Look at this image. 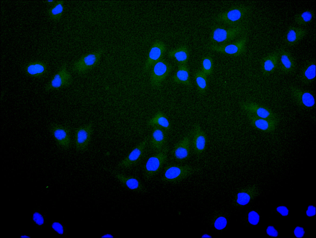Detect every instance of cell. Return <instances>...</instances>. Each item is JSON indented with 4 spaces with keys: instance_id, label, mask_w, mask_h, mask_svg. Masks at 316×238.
Returning <instances> with one entry per match:
<instances>
[{
    "instance_id": "obj_39",
    "label": "cell",
    "mask_w": 316,
    "mask_h": 238,
    "mask_svg": "<svg viewBox=\"0 0 316 238\" xmlns=\"http://www.w3.org/2000/svg\"><path fill=\"white\" fill-rule=\"evenodd\" d=\"M276 210L282 215L284 216L287 215L289 213L288 210L286 207L284 206L278 207L276 208Z\"/></svg>"
},
{
    "instance_id": "obj_40",
    "label": "cell",
    "mask_w": 316,
    "mask_h": 238,
    "mask_svg": "<svg viewBox=\"0 0 316 238\" xmlns=\"http://www.w3.org/2000/svg\"><path fill=\"white\" fill-rule=\"evenodd\" d=\"M315 207L312 205L309 206L306 211V214L307 215L309 216H313L315 215Z\"/></svg>"
},
{
    "instance_id": "obj_1",
    "label": "cell",
    "mask_w": 316,
    "mask_h": 238,
    "mask_svg": "<svg viewBox=\"0 0 316 238\" xmlns=\"http://www.w3.org/2000/svg\"><path fill=\"white\" fill-rule=\"evenodd\" d=\"M243 25L235 27H230L220 24L213 26L209 34V40L213 45L227 44L235 39L243 35L246 31Z\"/></svg>"
},
{
    "instance_id": "obj_12",
    "label": "cell",
    "mask_w": 316,
    "mask_h": 238,
    "mask_svg": "<svg viewBox=\"0 0 316 238\" xmlns=\"http://www.w3.org/2000/svg\"><path fill=\"white\" fill-rule=\"evenodd\" d=\"M93 131V125L90 123L77 128L75 135V145L79 152L85 151L90 143Z\"/></svg>"
},
{
    "instance_id": "obj_28",
    "label": "cell",
    "mask_w": 316,
    "mask_h": 238,
    "mask_svg": "<svg viewBox=\"0 0 316 238\" xmlns=\"http://www.w3.org/2000/svg\"><path fill=\"white\" fill-rule=\"evenodd\" d=\"M314 16V10L311 9H308L295 15L294 16V21L299 26H305L312 22Z\"/></svg>"
},
{
    "instance_id": "obj_25",
    "label": "cell",
    "mask_w": 316,
    "mask_h": 238,
    "mask_svg": "<svg viewBox=\"0 0 316 238\" xmlns=\"http://www.w3.org/2000/svg\"><path fill=\"white\" fill-rule=\"evenodd\" d=\"M188 47L186 45L181 46L169 51L168 57L174 59L178 65H187L189 57V53Z\"/></svg>"
},
{
    "instance_id": "obj_27",
    "label": "cell",
    "mask_w": 316,
    "mask_h": 238,
    "mask_svg": "<svg viewBox=\"0 0 316 238\" xmlns=\"http://www.w3.org/2000/svg\"><path fill=\"white\" fill-rule=\"evenodd\" d=\"M149 126H160L166 131L169 130L170 125L167 117L161 111H158L155 115L147 123Z\"/></svg>"
},
{
    "instance_id": "obj_37",
    "label": "cell",
    "mask_w": 316,
    "mask_h": 238,
    "mask_svg": "<svg viewBox=\"0 0 316 238\" xmlns=\"http://www.w3.org/2000/svg\"><path fill=\"white\" fill-rule=\"evenodd\" d=\"M266 232L267 234L270 236L276 237L278 235L277 231L272 226H269L266 230Z\"/></svg>"
},
{
    "instance_id": "obj_9",
    "label": "cell",
    "mask_w": 316,
    "mask_h": 238,
    "mask_svg": "<svg viewBox=\"0 0 316 238\" xmlns=\"http://www.w3.org/2000/svg\"><path fill=\"white\" fill-rule=\"evenodd\" d=\"M149 140L147 136L134 147L128 155L118 164V167L128 168L136 164L140 160L144 153Z\"/></svg>"
},
{
    "instance_id": "obj_26",
    "label": "cell",
    "mask_w": 316,
    "mask_h": 238,
    "mask_svg": "<svg viewBox=\"0 0 316 238\" xmlns=\"http://www.w3.org/2000/svg\"><path fill=\"white\" fill-rule=\"evenodd\" d=\"M46 65L41 61H34L29 63L26 66L25 72L29 76L39 77L44 75L46 72Z\"/></svg>"
},
{
    "instance_id": "obj_29",
    "label": "cell",
    "mask_w": 316,
    "mask_h": 238,
    "mask_svg": "<svg viewBox=\"0 0 316 238\" xmlns=\"http://www.w3.org/2000/svg\"><path fill=\"white\" fill-rule=\"evenodd\" d=\"M207 75L201 70L197 71L194 74L195 81L198 93L204 95L208 88Z\"/></svg>"
},
{
    "instance_id": "obj_2",
    "label": "cell",
    "mask_w": 316,
    "mask_h": 238,
    "mask_svg": "<svg viewBox=\"0 0 316 238\" xmlns=\"http://www.w3.org/2000/svg\"><path fill=\"white\" fill-rule=\"evenodd\" d=\"M250 7L244 5L232 6L217 15L214 20L219 24L230 27L243 25V23L249 15Z\"/></svg>"
},
{
    "instance_id": "obj_6",
    "label": "cell",
    "mask_w": 316,
    "mask_h": 238,
    "mask_svg": "<svg viewBox=\"0 0 316 238\" xmlns=\"http://www.w3.org/2000/svg\"><path fill=\"white\" fill-rule=\"evenodd\" d=\"M172 69V65L163 59L154 64L150 69L149 79L152 87L159 88Z\"/></svg>"
},
{
    "instance_id": "obj_34",
    "label": "cell",
    "mask_w": 316,
    "mask_h": 238,
    "mask_svg": "<svg viewBox=\"0 0 316 238\" xmlns=\"http://www.w3.org/2000/svg\"><path fill=\"white\" fill-rule=\"evenodd\" d=\"M227 224V221L225 218L220 217L215 220L214 226L215 228L218 230H221L224 228Z\"/></svg>"
},
{
    "instance_id": "obj_41",
    "label": "cell",
    "mask_w": 316,
    "mask_h": 238,
    "mask_svg": "<svg viewBox=\"0 0 316 238\" xmlns=\"http://www.w3.org/2000/svg\"><path fill=\"white\" fill-rule=\"evenodd\" d=\"M101 237L102 238H113L114 236H113L112 235H111V234H105L103 235V236H102Z\"/></svg>"
},
{
    "instance_id": "obj_20",
    "label": "cell",
    "mask_w": 316,
    "mask_h": 238,
    "mask_svg": "<svg viewBox=\"0 0 316 238\" xmlns=\"http://www.w3.org/2000/svg\"><path fill=\"white\" fill-rule=\"evenodd\" d=\"M150 139L151 148L158 152L166 146L167 135L166 131L162 127L157 126L153 127Z\"/></svg>"
},
{
    "instance_id": "obj_22",
    "label": "cell",
    "mask_w": 316,
    "mask_h": 238,
    "mask_svg": "<svg viewBox=\"0 0 316 238\" xmlns=\"http://www.w3.org/2000/svg\"><path fill=\"white\" fill-rule=\"evenodd\" d=\"M115 177L128 189L141 193H146L147 190L141 182L136 177L112 172Z\"/></svg>"
},
{
    "instance_id": "obj_36",
    "label": "cell",
    "mask_w": 316,
    "mask_h": 238,
    "mask_svg": "<svg viewBox=\"0 0 316 238\" xmlns=\"http://www.w3.org/2000/svg\"><path fill=\"white\" fill-rule=\"evenodd\" d=\"M52 228L60 234H62L64 233V229L62 225L60 223L55 222L52 225Z\"/></svg>"
},
{
    "instance_id": "obj_35",
    "label": "cell",
    "mask_w": 316,
    "mask_h": 238,
    "mask_svg": "<svg viewBox=\"0 0 316 238\" xmlns=\"http://www.w3.org/2000/svg\"><path fill=\"white\" fill-rule=\"evenodd\" d=\"M33 219L34 221L38 225H42L44 222V219L42 215L39 213L35 212L33 215Z\"/></svg>"
},
{
    "instance_id": "obj_30",
    "label": "cell",
    "mask_w": 316,
    "mask_h": 238,
    "mask_svg": "<svg viewBox=\"0 0 316 238\" xmlns=\"http://www.w3.org/2000/svg\"><path fill=\"white\" fill-rule=\"evenodd\" d=\"M64 3L63 0L57 1L48 10V14L51 20L56 21L60 19L64 11Z\"/></svg>"
},
{
    "instance_id": "obj_33",
    "label": "cell",
    "mask_w": 316,
    "mask_h": 238,
    "mask_svg": "<svg viewBox=\"0 0 316 238\" xmlns=\"http://www.w3.org/2000/svg\"><path fill=\"white\" fill-rule=\"evenodd\" d=\"M260 216L256 211H252L248 215V220L249 222L253 225H256L258 223Z\"/></svg>"
},
{
    "instance_id": "obj_7",
    "label": "cell",
    "mask_w": 316,
    "mask_h": 238,
    "mask_svg": "<svg viewBox=\"0 0 316 238\" xmlns=\"http://www.w3.org/2000/svg\"><path fill=\"white\" fill-rule=\"evenodd\" d=\"M102 49L86 54L75 61L73 66V70L82 74L92 69L99 63L103 52Z\"/></svg>"
},
{
    "instance_id": "obj_10",
    "label": "cell",
    "mask_w": 316,
    "mask_h": 238,
    "mask_svg": "<svg viewBox=\"0 0 316 238\" xmlns=\"http://www.w3.org/2000/svg\"><path fill=\"white\" fill-rule=\"evenodd\" d=\"M289 90L293 101L299 107L308 109L314 106L315 98L311 92L295 86H291Z\"/></svg>"
},
{
    "instance_id": "obj_15",
    "label": "cell",
    "mask_w": 316,
    "mask_h": 238,
    "mask_svg": "<svg viewBox=\"0 0 316 238\" xmlns=\"http://www.w3.org/2000/svg\"><path fill=\"white\" fill-rule=\"evenodd\" d=\"M167 50L165 44L162 41L157 40L150 47L143 70L145 72L149 71L155 63L162 59Z\"/></svg>"
},
{
    "instance_id": "obj_5",
    "label": "cell",
    "mask_w": 316,
    "mask_h": 238,
    "mask_svg": "<svg viewBox=\"0 0 316 238\" xmlns=\"http://www.w3.org/2000/svg\"><path fill=\"white\" fill-rule=\"evenodd\" d=\"M247 41V36L243 35L233 42L222 45L210 44L207 48L213 51L237 57L245 52Z\"/></svg>"
},
{
    "instance_id": "obj_4",
    "label": "cell",
    "mask_w": 316,
    "mask_h": 238,
    "mask_svg": "<svg viewBox=\"0 0 316 238\" xmlns=\"http://www.w3.org/2000/svg\"><path fill=\"white\" fill-rule=\"evenodd\" d=\"M168 151V148L166 146L148 158L143 171V176L145 180L151 179L160 171L167 161Z\"/></svg>"
},
{
    "instance_id": "obj_23",
    "label": "cell",
    "mask_w": 316,
    "mask_h": 238,
    "mask_svg": "<svg viewBox=\"0 0 316 238\" xmlns=\"http://www.w3.org/2000/svg\"><path fill=\"white\" fill-rule=\"evenodd\" d=\"M315 77V61H309L302 68L299 75V79L302 83L309 85L314 81Z\"/></svg>"
},
{
    "instance_id": "obj_38",
    "label": "cell",
    "mask_w": 316,
    "mask_h": 238,
    "mask_svg": "<svg viewBox=\"0 0 316 238\" xmlns=\"http://www.w3.org/2000/svg\"><path fill=\"white\" fill-rule=\"evenodd\" d=\"M294 233L297 237L301 238L303 236L305 232L302 228L297 227L295 228Z\"/></svg>"
},
{
    "instance_id": "obj_18",
    "label": "cell",
    "mask_w": 316,
    "mask_h": 238,
    "mask_svg": "<svg viewBox=\"0 0 316 238\" xmlns=\"http://www.w3.org/2000/svg\"><path fill=\"white\" fill-rule=\"evenodd\" d=\"M278 64L281 73L285 74H291L295 71L296 64L291 53L282 48L279 49Z\"/></svg>"
},
{
    "instance_id": "obj_11",
    "label": "cell",
    "mask_w": 316,
    "mask_h": 238,
    "mask_svg": "<svg viewBox=\"0 0 316 238\" xmlns=\"http://www.w3.org/2000/svg\"><path fill=\"white\" fill-rule=\"evenodd\" d=\"M191 149L190 134L185 136L174 144L171 152V156L177 162H185L189 158Z\"/></svg>"
},
{
    "instance_id": "obj_19",
    "label": "cell",
    "mask_w": 316,
    "mask_h": 238,
    "mask_svg": "<svg viewBox=\"0 0 316 238\" xmlns=\"http://www.w3.org/2000/svg\"><path fill=\"white\" fill-rule=\"evenodd\" d=\"M278 51L270 53L262 58L260 61V69L264 76H268L272 74L278 64Z\"/></svg>"
},
{
    "instance_id": "obj_3",
    "label": "cell",
    "mask_w": 316,
    "mask_h": 238,
    "mask_svg": "<svg viewBox=\"0 0 316 238\" xmlns=\"http://www.w3.org/2000/svg\"><path fill=\"white\" fill-rule=\"evenodd\" d=\"M199 169V168L188 165H168L164 168L161 179L167 183L179 182Z\"/></svg>"
},
{
    "instance_id": "obj_24",
    "label": "cell",
    "mask_w": 316,
    "mask_h": 238,
    "mask_svg": "<svg viewBox=\"0 0 316 238\" xmlns=\"http://www.w3.org/2000/svg\"><path fill=\"white\" fill-rule=\"evenodd\" d=\"M173 81L188 87L191 86L189 68L186 65H178V68L172 77Z\"/></svg>"
},
{
    "instance_id": "obj_16",
    "label": "cell",
    "mask_w": 316,
    "mask_h": 238,
    "mask_svg": "<svg viewBox=\"0 0 316 238\" xmlns=\"http://www.w3.org/2000/svg\"><path fill=\"white\" fill-rule=\"evenodd\" d=\"M247 118L251 125L261 131L270 132L276 129L279 120L268 119L260 118L250 113L245 112Z\"/></svg>"
},
{
    "instance_id": "obj_42",
    "label": "cell",
    "mask_w": 316,
    "mask_h": 238,
    "mask_svg": "<svg viewBox=\"0 0 316 238\" xmlns=\"http://www.w3.org/2000/svg\"><path fill=\"white\" fill-rule=\"evenodd\" d=\"M56 2L55 0H46L45 2L49 5H53Z\"/></svg>"
},
{
    "instance_id": "obj_44",
    "label": "cell",
    "mask_w": 316,
    "mask_h": 238,
    "mask_svg": "<svg viewBox=\"0 0 316 238\" xmlns=\"http://www.w3.org/2000/svg\"><path fill=\"white\" fill-rule=\"evenodd\" d=\"M20 237L21 238H30V237H29V236H26V235H23V236H20Z\"/></svg>"
},
{
    "instance_id": "obj_21",
    "label": "cell",
    "mask_w": 316,
    "mask_h": 238,
    "mask_svg": "<svg viewBox=\"0 0 316 238\" xmlns=\"http://www.w3.org/2000/svg\"><path fill=\"white\" fill-rule=\"evenodd\" d=\"M308 31L302 28L290 26L287 29L284 37L286 44L289 46L297 44L307 34Z\"/></svg>"
},
{
    "instance_id": "obj_13",
    "label": "cell",
    "mask_w": 316,
    "mask_h": 238,
    "mask_svg": "<svg viewBox=\"0 0 316 238\" xmlns=\"http://www.w3.org/2000/svg\"><path fill=\"white\" fill-rule=\"evenodd\" d=\"M191 149L196 156L199 157L206 149V134L198 123H195L190 134Z\"/></svg>"
},
{
    "instance_id": "obj_43",
    "label": "cell",
    "mask_w": 316,
    "mask_h": 238,
    "mask_svg": "<svg viewBox=\"0 0 316 238\" xmlns=\"http://www.w3.org/2000/svg\"><path fill=\"white\" fill-rule=\"evenodd\" d=\"M212 237L210 236L207 234H205L202 235V238H211Z\"/></svg>"
},
{
    "instance_id": "obj_8",
    "label": "cell",
    "mask_w": 316,
    "mask_h": 238,
    "mask_svg": "<svg viewBox=\"0 0 316 238\" xmlns=\"http://www.w3.org/2000/svg\"><path fill=\"white\" fill-rule=\"evenodd\" d=\"M72 81V76L68 71L66 65L64 64L45 86L44 90L48 92L67 87Z\"/></svg>"
},
{
    "instance_id": "obj_32",
    "label": "cell",
    "mask_w": 316,
    "mask_h": 238,
    "mask_svg": "<svg viewBox=\"0 0 316 238\" xmlns=\"http://www.w3.org/2000/svg\"><path fill=\"white\" fill-rule=\"evenodd\" d=\"M250 197L245 193H239L237 195V203L242 205H244L247 204L250 200Z\"/></svg>"
},
{
    "instance_id": "obj_17",
    "label": "cell",
    "mask_w": 316,
    "mask_h": 238,
    "mask_svg": "<svg viewBox=\"0 0 316 238\" xmlns=\"http://www.w3.org/2000/svg\"><path fill=\"white\" fill-rule=\"evenodd\" d=\"M52 134L57 144L64 148L70 146L71 140L69 131L66 127L58 124H52L50 127Z\"/></svg>"
},
{
    "instance_id": "obj_31",
    "label": "cell",
    "mask_w": 316,
    "mask_h": 238,
    "mask_svg": "<svg viewBox=\"0 0 316 238\" xmlns=\"http://www.w3.org/2000/svg\"><path fill=\"white\" fill-rule=\"evenodd\" d=\"M213 65V59L210 56L207 55L202 58L201 70L207 76H210L212 74Z\"/></svg>"
},
{
    "instance_id": "obj_14",
    "label": "cell",
    "mask_w": 316,
    "mask_h": 238,
    "mask_svg": "<svg viewBox=\"0 0 316 238\" xmlns=\"http://www.w3.org/2000/svg\"><path fill=\"white\" fill-rule=\"evenodd\" d=\"M241 108L248 112L261 118L279 120L277 115L271 110L263 106L252 102H243L240 103Z\"/></svg>"
}]
</instances>
